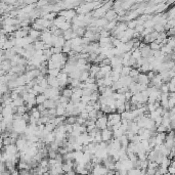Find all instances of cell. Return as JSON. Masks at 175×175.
Listing matches in <instances>:
<instances>
[{"instance_id":"3","label":"cell","mask_w":175,"mask_h":175,"mask_svg":"<svg viewBox=\"0 0 175 175\" xmlns=\"http://www.w3.org/2000/svg\"><path fill=\"white\" fill-rule=\"evenodd\" d=\"M136 82H138L140 84H147L148 85V82H150V79H148L147 73H139V75L137 76Z\"/></svg>"},{"instance_id":"5","label":"cell","mask_w":175,"mask_h":175,"mask_svg":"<svg viewBox=\"0 0 175 175\" xmlns=\"http://www.w3.org/2000/svg\"><path fill=\"white\" fill-rule=\"evenodd\" d=\"M28 35L31 37V38L34 39V40H38L39 37H40V35H41V32L40 31H38V30H35V29L31 28L28 32Z\"/></svg>"},{"instance_id":"20","label":"cell","mask_w":175,"mask_h":175,"mask_svg":"<svg viewBox=\"0 0 175 175\" xmlns=\"http://www.w3.org/2000/svg\"><path fill=\"white\" fill-rule=\"evenodd\" d=\"M143 29H145L143 25H136L135 26V28H134V31L136 33H138V34H140V33L143 31Z\"/></svg>"},{"instance_id":"12","label":"cell","mask_w":175,"mask_h":175,"mask_svg":"<svg viewBox=\"0 0 175 175\" xmlns=\"http://www.w3.org/2000/svg\"><path fill=\"white\" fill-rule=\"evenodd\" d=\"M88 77H89V72L88 71H82L80 77H79V80H80V82H85Z\"/></svg>"},{"instance_id":"23","label":"cell","mask_w":175,"mask_h":175,"mask_svg":"<svg viewBox=\"0 0 175 175\" xmlns=\"http://www.w3.org/2000/svg\"><path fill=\"white\" fill-rule=\"evenodd\" d=\"M123 112H125V107H124V103L121 106H119L118 108H117V113H119V114H122Z\"/></svg>"},{"instance_id":"2","label":"cell","mask_w":175,"mask_h":175,"mask_svg":"<svg viewBox=\"0 0 175 175\" xmlns=\"http://www.w3.org/2000/svg\"><path fill=\"white\" fill-rule=\"evenodd\" d=\"M101 140L103 141L108 142V140H111V139L113 138V131L108 129V128H105V129L101 130Z\"/></svg>"},{"instance_id":"19","label":"cell","mask_w":175,"mask_h":175,"mask_svg":"<svg viewBox=\"0 0 175 175\" xmlns=\"http://www.w3.org/2000/svg\"><path fill=\"white\" fill-rule=\"evenodd\" d=\"M98 42L99 43H110L111 42V36L110 37H101Z\"/></svg>"},{"instance_id":"8","label":"cell","mask_w":175,"mask_h":175,"mask_svg":"<svg viewBox=\"0 0 175 175\" xmlns=\"http://www.w3.org/2000/svg\"><path fill=\"white\" fill-rule=\"evenodd\" d=\"M139 73L140 72H139L137 68H131V70H130V72H129V76L133 79V81H136L137 76L139 75Z\"/></svg>"},{"instance_id":"15","label":"cell","mask_w":175,"mask_h":175,"mask_svg":"<svg viewBox=\"0 0 175 175\" xmlns=\"http://www.w3.org/2000/svg\"><path fill=\"white\" fill-rule=\"evenodd\" d=\"M148 46H150V48L152 50H159L161 48V46H160V44L159 43H157L156 41H153V42H150V44H148Z\"/></svg>"},{"instance_id":"17","label":"cell","mask_w":175,"mask_h":175,"mask_svg":"<svg viewBox=\"0 0 175 175\" xmlns=\"http://www.w3.org/2000/svg\"><path fill=\"white\" fill-rule=\"evenodd\" d=\"M154 22H153V20H147V21H145V23H143V27L145 28H153L154 27Z\"/></svg>"},{"instance_id":"10","label":"cell","mask_w":175,"mask_h":175,"mask_svg":"<svg viewBox=\"0 0 175 175\" xmlns=\"http://www.w3.org/2000/svg\"><path fill=\"white\" fill-rule=\"evenodd\" d=\"M35 99H36V105H39V103H44V101L46 99V96L43 93H39V94L36 95Z\"/></svg>"},{"instance_id":"9","label":"cell","mask_w":175,"mask_h":175,"mask_svg":"<svg viewBox=\"0 0 175 175\" xmlns=\"http://www.w3.org/2000/svg\"><path fill=\"white\" fill-rule=\"evenodd\" d=\"M119 141H120V143H121V147H123V148H127L128 143H129V139L127 138V136H126L125 134H123L120 138H119Z\"/></svg>"},{"instance_id":"1","label":"cell","mask_w":175,"mask_h":175,"mask_svg":"<svg viewBox=\"0 0 175 175\" xmlns=\"http://www.w3.org/2000/svg\"><path fill=\"white\" fill-rule=\"evenodd\" d=\"M107 123H108V116L107 115H103L101 118H97L95 121V127L99 130H103L105 128H107Z\"/></svg>"},{"instance_id":"21","label":"cell","mask_w":175,"mask_h":175,"mask_svg":"<svg viewBox=\"0 0 175 175\" xmlns=\"http://www.w3.org/2000/svg\"><path fill=\"white\" fill-rule=\"evenodd\" d=\"M162 119H163V118H162V116H158V117H157V118L154 120L156 127H157V126H159V125H161V124H162Z\"/></svg>"},{"instance_id":"11","label":"cell","mask_w":175,"mask_h":175,"mask_svg":"<svg viewBox=\"0 0 175 175\" xmlns=\"http://www.w3.org/2000/svg\"><path fill=\"white\" fill-rule=\"evenodd\" d=\"M59 72H61V70H59V69H56V68L49 69V70L47 69V75H50V76H54V77H56Z\"/></svg>"},{"instance_id":"4","label":"cell","mask_w":175,"mask_h":175,"mask_svg":"<svg viewBox=\"0 0 175 175\" xmlns=\"http://www.w3.org/2000/svg\"><path fill=\"white\" fill-rule=\"evenodd\" d=\"M105 19L107 20V21H114V20H116V17H117V12H115L114 9H108L106 12V14H105Z\"/></svg>"},{"instance_id":"22","label":"cell","mask_w":175,"mask_h":175,"mask_svg":"<svg viewBox=\"0 0 175 175\" xmlns=\"http://www.w3.org/2000/svg\"><path fill=\"white\" fill-rule=\"evenodd\" d=\"M95 77H88L87 79H86V81H85V83H87V84H92V83H95Z\"/></svg>"},{"instance_id":"6","label":"cell","mask_w":175,"mask_h":175,"mask_svg":"<svg viewBox=\"0 0 175 175\" xmlns=\"http://www.w3.org/2000/svg\"><path fill=\"white\" fill-rule=\"evenodd\" d=\"M43 105H44V107H45L46 108H55V107H56V103H55V101H54V99H51V98H46L45 101H44Z\"/></svg>"},{"instance_id":"24","label":"cell","mask_w":175,"mask_h":175,"mask_svg":"<svg viewBox=\"0 0 175 175\" xmlns=\"http://www.w3.org/2000/svg\"><path fill=\"white\" fill-rule=\"evenodd\" d=\"M3 121V115L1 114V112H0V122Z\"/></svg>"},{"instance_id":"18","label":"cell","mask_w":175,"mask_h":175,"mask_svg":"<svg viewBox=\"0 0 175 175\" xmlns=\"http://www.w3.org/2000/svg\"><path fill=\"white\" fill-rule=\"evenodd\" d=\"M175 97H168V110L171 108H174Z\"/></svg>"},{"instance_id":"14","label":"cell","mask_w":175,"mask_h":175,"mask_svg":"<svg viewBox=\"0 0 175 175\" xmlns=\"http://www.w3.org/2000/svg\"><path fill=\"white\" fill-rule=\"evenodd\" d=\"M130 70H131V67H122V70H121V73H120V75L121 76H128L129 75V72H130Z\"/></svg>"},{"instance_id":"16","label":"cell","mask_w":175,"mask_h":175,"mask_svg":"<svg viewBox=\"0 0 175 175\" xmlns=\"http://www.w3.org/2000/svg\"><path fill=\"white\" fill-rule=\"evenodd\" d=\"M54 128H55V125L54 124H52V123H50V122H47V123L45 124V129L47 130L48 132L54 131Z\"/></svg>"},{"instance_id":"13","label":"cell","mask_w":175,"mask_h":175,"mask_svg":"<svg viewBox=\"0 0 175 175\" xmlns=\"http://www.w3.org/2000/svg\"><path fill=\"white\" fill-rule=\"evenodd\" d=\"M131 56L134 57L135 59H139V57H141L140 49H139V48H136V49L131 50Z\"/></svg>"},{"instance_id":"7","label":"cell","mask_w":175,"mask_h":175,"mask_svg":"<svg viewBox=\"0 0 175 175\" xmlns=\"http://www.w3.org/2000/svg\"><path fill=\"white\" fill-rule=\"evenodd\" d=\"M72 93H73V90H72V88H70V87H65L61 92V94L63 95V96L67 97V98H69V99H70V97L72 96Z\"/></svg>"}]
</instances>
